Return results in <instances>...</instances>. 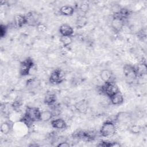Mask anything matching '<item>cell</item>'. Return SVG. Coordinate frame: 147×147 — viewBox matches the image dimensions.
I'll return each mask as SVG.
<instances>
[{
    "mask_svg": "<svg viewBox=\"0 0 147 147\" xmlns=\"http://www.w3.org/2000/svg\"><path fill=\"white\" fill-rule=\"evenodd\" d=\"M100 78L104 83L113 82V72L108 69H103L100 72Z\"/></svg>",
    "mask_w": 147,
    "mask_h": 147,
    "instance_id": "cell-14",
    "label": "cell"
},
{
    "mask_svg": "<svg viewBox=\"0 0 147 147\" xmlns=\"http://www.w3.org/2000/svg\"><path fill=\"white\" fill-rule=\"evenodd\" d=\"M14 23L18 28H21L28 24V20L26 15L17 14L14 17Z\"/></svg>",
    "mask_w": 147,
    "mask_h": 147,
    "instance_id": "cell-11",
    "label": "cell"
},
{
    "mask_svg": "<svg viewBox=\"0 0 147 147\" xmlns=\"http://www.w3.org/2000/svg\"><path fill=\"white\" fill-rule=\"evenodd\" d=\"M97 146H103V147H118V146H120L121 145L117 142L102 141L99 143L98 145H97Z\"/></svg>",
    "mask_w": 147,
    "mask_h": 147,
    "instance_id": "cell-22",
    "label": "cell"
},
{
    "mask_svg": "<svg viewBox=\"0 0 147 147\" xmlns=\"http://www.w3.org/2000/svg\"><path fill=\"white\" fill-rule=\"evenodd\" d=\"M100 89L101 91L109 98H110L111 96L120 91L118 86L114 81L104 83V84L101 86Z\"/></svg>",
    "mask_w": 147,
    "mask_h": 147,
    "instance_id": "cell-5",
    "label": "cell"
},
{
    "mask_svg": "<svg viewBox=\"0 0 147 147\" xmlns=\"http://www.w3.org/2000/svg\"><path fill=\"white\" fill-rule=\"evenodd\" d=\"M57 100V96L55 94L52 92H48L44 96V102L49 106H54Z\"/></svg>",
    "mask_w": 147,
    "mask_h": 147,
    "instance_id": "cell-17",
    "label": "cell"
},
{
    "mask_svg": "<svg viewBox=\"0 0 147 147\" xmlns=\"http://www.w3.org/2000/svg\"><path fill=\"white\" fill-rule=\"evenodd\" d=\"M41 112L40 110L37 107L27 106L21 121L28 127H30L34 122L40 121Z\"/></svg>",
    "mask_w": 147,
    "mask_h": 147,
    "instance_id": "cell-1",
    "label": "cell"
},
{
    "mask_svg": "<svg viewBox=\"0 0 147 147\" xmlns=\"http://www.w3.org/2000/svg\"><path fill=\"white\" fill-rule=\"evenodd\" d=\"M70 146L69 144L67 142V141H63L60 143H59L58 145H57V146L58 147H69Z\"/></svg>",
    "mask_w": 147,
    "mask_h": 147,
    "instance_id": "cell-28",
    "label": "cell"
},
{
    "mask_svg": "<svg viewBox=\"0 0 147 147\" xmlns=\"http://www.w3.org/2000/svg\"><path fill=\"white\" fill-rule=\"evenodd\" d=\"M27 20H28V24L27 25H29L31 26H36L39 24L40 22L38 21V15L36 13L34 12H29L26 14Z\"/></svg>",
    "mask_w": 147,
    "mask_h": 147,
    "instance_id": "cell-15",
    "label": "cell"
},
{
    "mask_svg": "<svg viewBox=\"0 0 147 147\" xmlns=\"http://www.w3.org/2000/svg\"><path fill=\"white\" fill-rule=\"evenodd\" d=\"M60 41L64 47H66L72 44V38L71 36H61Z\"/></svg>",
    "mask_w": 147,
    "mask_h": 147,
    "instance_id": "cell-24",
    "label": "cell"
},
{
    "mask_svg": "<svg viewBox=\"0 0 147 147\" xmlns=\"http://www.w3.org/2000/svg\"><path fill=\"white\" fill-rule=\"evenodd\" d=\"M88 24V18L86 15H79L76 20L75 26L77 29H82L86 26Z\"/></svg>",
    "mask_w": 147,
    "mask_h": 147,
    "instance_id": "cell-16",
    "label": "cell"
},
{
    "mask_svg": "<svg viewBox=\"0 0 147 147\" xmlns=\"http://www.w3.org/2000/svg\"><path fill=\"white\" fill-rule=\"evenodd\" d=\"M109 99L111 104L115 106L121 105L124 102L123 96L120 91L111 96L110 98H109Z\"/></svg>",
    "mask_w": 147,
    "mask_h": 147,
    "instance_id": "cell-13",
    "label": "cell"
},
{
    "mask_svg": "<svg viewBox=\"0 0 147 147\" xmlns=\"http://www.w3.org/2000/svg\"><path fill=\"white\" fill-rule=\"evenodd\" d=\"M79 9L82 13H83V14L86 15L90 9V5L87 2H83L79 5Z\"/></svg>",
    "mask_w": 147,
    "mask_h": 147,
    "instance_id": "cell-25",
    "label": "cell"
},
{
    "mask_svg": "<svg viewBox=\"0 0 147 147\" xmlns=\"http://www.w3.org/2000/svg\"><path fill=\"white\" fill-rule=\"evenodd\" d=\"M51 126L57 129H65L67 127L66 122L62 118H56L52 119L51 121Z\"/></svg>",
    "mask_w": 147,
    "mask_h": 147,
    "instance_id": "cell-12",
    "label": "cell"
},
{
    "mask_svg": "<svg viewBox=\"0 0 147 147\" xmlns=\"http://www.w3.org/2000/svg\"><path fill=\"white\" fill-rule=\"evenodd\" d=\"M73 137L84 141H91L95 138V134L92 131L79 130L73 134Z\"/></svg>",
    "mask_w": 147,
    "mask_h": 147,
    "instance_id": "cell-7",
    "label": "cell"
},
{
    "mask_svg": "<svg viewBox=\"0 0 147 147\" xmlns=\"http://www.w3.org/2000/svg\"><path fill=\"white\" fill-rule=\"evenodd\" d=\"M75 107L76 110L80 113H86L88 110V103L85 100H81L78 102L75 105Z\"/></svg>",
    "mask_w": 147,
    "mask_h": 147,
    "instance_id": "cell-19",
    "label": "cell"
},
{
    "mask_svg": "<svg viewBox=\"0 0 147 147\" xmlns=\"http://www.w3.org/2000/svg\"><path fill=\"white\" fill-rule=\"evenodd\" d=\"M34 66V63L30 57H27L20 63L19 67V74L22 76L29 75L31 69Z\"/></svg>",
    "mask_w": 147,
    "mask_h": 147,
    "instance_id": "cell-4",
    "label": "cell"
},
{
    "mask_svg": "<svg viewBox=\"0 0 147 147\" xmlns=\"http://www.w3.org/2000/svg\"><path fill=\"white\" fill-rule=\"evenodd\" d=\"M54 117V114L49 110H44L41 112L40 121L42 122H48L52 119Z\"/></svg>",
    "mask_w": 147,
    "mask_h": 147,
    "instance_id": "cell-20",
    "label": "cell"
},
{
    "mask_svg": "<svg viewBox=\"0 0 147 147\" xmlns=\"http://www.w3.org/2000/svg\"><path fill=\"white\" fill-rule=\"evenodd\" d=\"M7 32V27L6 25L1 24L0 25V36L1 38H3L6 36Z\"/></svg>",
    "mask_w": 147,
    "mask_h": 147,
    "instance_id": "cell-27",
    "label": "cell"
},
{
    "mask_svg": "<svg viewBox=\"0 0 147 147\" xmlns=\"http://www.w3.org/2000/svg\"><path fill=\"white\" fill-rule=\"evenodd\" d=\"M60 13L64 16H72L75 12V9L71 5H64L60 8Z\"/></svg>",
    "mask_w": 147,
    "mask_h": 147,
    "instance_id": "cell-18",
    "label": "cell"
},
{
    "mask_svg": "<svg viewBox=\"0 0 147 147\" xmlns=\"http://www.w3.org/2000/svg\"><path fill=\"white\" fill-rule=\"evenodd\" d=\"M123 73L126 82L129 84H133L137 79L138 74L136 67L129 64L124 65Z\"/></svg>",
    "mask_w": 147,
    "mask_h": 147,
    "instance_id": "cell-3",
    "label": "cell"
},
{
    "mask_svg": "<svg viewBox=\"0 0 147 147\" xmlns=\"http://www.w3.org/2000/svg\"><path fill=\"white\" fill-rule=\"evenodd\" d=\"M12 129V123L10 121H5L2 123L0 126L1 132L3 134H9Z\"/></svg>",
    "mask_w": 147,
    "mask_h": 147,
    "instance_id": "cell-21",
    "label": "cell"
},
{
    "mask_svg": "<svg viewBox=\"0 0 147 147\" xmlns=\"http://www.w3.org/2000/svg\"><path fill=\"white\" fill-rule=\"evenodd\" d=\"M47 26L44 24V23H41V22H40L39 24H38L37 25H36V29H37V30L39 32V33H45L46 32V31L47 30Z\"/></svg>",
    "mask_w": 147,
    "mask_h": 147,
    "instance_id": "cell-26",
    "label": "cell"
},
{
    "mask_svg": "<svg viewBox=\"0 0 147 147\" xmlns=\"http://www.w3.org/2000/svg\"><path fill=\"white\" fill-rule=\"evenodd\" d=\"M142 127L138 124H133L129 127V131L133 134H138L142 131Z\"/></svg>",
    "mask_w": 147,
    "mask_h": 147,
    "instance_id": "cell-23",
    "label": "cell"
},
{
    "mask_svg": "<svg viewBox=\"0 0 147 147\" xmlns=\"http://www.w3.org/2000/svg\"><path fill=\"white\" fill-rule=\"evenodd\" d=\"M64 80V72L59 68L53 70L49 78V82L52 84H59Z\"/></svg>",
    "mask_w": 147,
    "mask_h": 147,
    "instance_id": "cell-6",
    "label": "cell"
},
{
    "mask_svg": "<svg viewBox=\"0 0 147 147\" xmlns=\"http://www.w3.org/2000/svg\"><path fill=\"white\" fill-rule=\"evenodd\" d=\"M131 119V114L127 111L118 113L114 117V122L118 123H126Z\"/></svg>",
    "mask_w": 147,
    "mask_h": 147,
    "instance_id": "cell-9",
    "label": "cell"
},
{
    "mask_svg": "<svg viewBox=\"0 0 147 147\" xmlns=\"http://www.w3.org/2000/svg\"><path fill=\"white\" fill-rule=\"evenodd\" d=\"M117 132V127L114 121L107 119L102 125L99 134L103 137H110L114 136Z\"/></svg>",
    "mask_w": 147,
    "mask_h": 147,
    "instance_id": "cell-2",
    "label": "cell"
},
{
    "mask_svg": "<svg viewBox=\"0 0 147 147\" xmlns=\"http://www.w3.org/2000/svg\"><path fill=\"white\" fill-rule=\"evenodd\" d=\"M111 27L116 32H121L125 25V20L121 17L118 14H114L111 21Z\"/></svg>",
    "mask_w": 147,
    "mask_h": 147,
    "instance_id": "cell-8",
    "label": "cell"
},
{
    "mask_svg": "<svg viewBox=\"0 0 147 147\" xmlns=\"http://www.w3.org/2000/svg\"><path fill=\"white\" fill-rule=\"evenodd\" d=\"M59 33L61 36H71L74 33L73 28L68 24H63L59 28Z\"/></svg>",
    "mask_w": 147,
    "mask_h": 147,
    "instance_id": "cell-10",
    "label": "cell"
}]
</instances>
